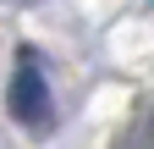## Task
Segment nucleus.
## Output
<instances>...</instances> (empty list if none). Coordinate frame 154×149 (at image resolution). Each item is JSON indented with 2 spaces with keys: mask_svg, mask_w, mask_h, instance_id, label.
<instances>
[{
  "mask_svg": "<svg viewBox=\"0 0 154 149\" xmlns=\"http://www.w3.org/2000/svg\"><path fill=\"white\" fill-rule=\"evenodd\" d=\"M6 110L28 133H50V122H55L50 78H44V61L33 50H17V66H11V83H6Z\"/></svg>",
  "mask_w": 154,
  "mask_h": 149,
  "instance_id": "obj_1",
  "label": "nucleus"
}]
</instances>
